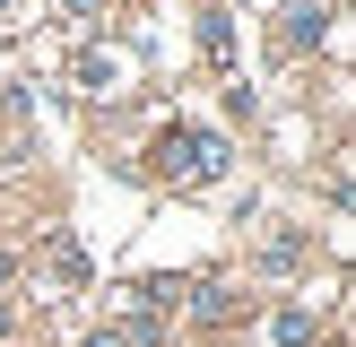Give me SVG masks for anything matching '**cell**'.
Listing matches in <instances>:
<instances>
[{
    "label": "cell",
    "instance_id": "cell-2",
    "mask_svg": "<svg viewBox=\"0 0 356 347\" xmlns=\"http://www.w3.org/2000/svg\"><path fill=\"white\" fill-rule=\"evenodd\" d=\"M287 35H296V44H305V35H322V0H296V9H287Z\"/></svg>",
    "mask_w": 356,
    "mask_h": 347
},
{
    "label": "cell",
    "instance_id": "cell-5",
    "mask_svg": "<svg viewBox=\"0 0 356 347\" xmlns=\"http://www.w3.org/2000/svg\"><path fill=\"white\" fill-rule=\"evenodd\" d=\"M70 9H79V17H96V0H70Z\"/></svg>",
    "mask_w": 356,
    "mask_h": 347
},
{
    "label": "cell",
    "instance_id": "cell-1",
    "mask_svg": "<svg viewBox=\"0 0 356 347\" xmlns=\"http://www.w3.org/2000/svg\"><path fill=\"white\" fill-rule=\"evenodd\" d=\"M156 165H165L174 183H218L226 174V139L218 130H165L156 139Z\"/></svg>",
    "mask_w": 356,
    "mask_h": 347
},
{
    "label": "cell",
    "instance_id": "cell-4",
    "mask_svg": "<svg viewBox=\"0 0 356 347\" xmlns=\"http://www.w3.org/2000/svg\"><path fill=\"white\" fill-rule=\"evenodd\" d=\"M9 278H17V260H9V252H0V287H9Z\"/></svg>",
    "mask_w": 356,
    "mask_h": 347
},
{
    "label": "cell",
    "instance_id": "cell-3",
    "mask_svg": "<svg viewBox=\"0 0 356 347\" xmlns=\"http://www.w3.org/2000/svg\"><path fill=\"white\" fill-rule=\"evenodd\" d=\"M313 339V312H278V347H305Z\"/></svg>",
    "mask_w": 356,
    "mask_h": 347
}]
</instances>
